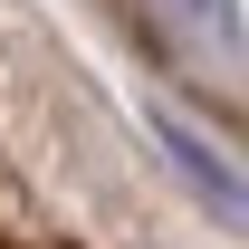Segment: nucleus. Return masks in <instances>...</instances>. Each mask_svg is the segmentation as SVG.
Wrapping results in <instances>:
<instances>
[{
	"label": "nucleus",
	"instance_id": "1",
	"mask_svg": "<svg viewBox=\"0 0 249 249\" xmlns=\"http://www.w3.org/2000/svg\"><path fill=\"white\" fill-rule=\"evenodd\" d=\"M154 19H163V38H173L182 58H211V67L249 58V19H240V0H154Z\"/></svg>",
	"mask_w": 249,
	"mask_h": 249
},
{
	"label": "nucleus",
	"instance_id": "2",
	"mask_svg": "<svg viewBox=\"0 0 249 249\" xmlns=\"http://www.w3.org/2000/svg\"><path fill=\"white\" fill-rule=\"evenodd\" d=\"M163 154L182 163V182L201 192V201H211L220 220H240V230H249V182H240V173H230V163L211 154V144H201V134H192V124H173V115H163Z\"/></svg>",
	"mask_w": 249,
	"mask_h": 249
}]
</instances>
